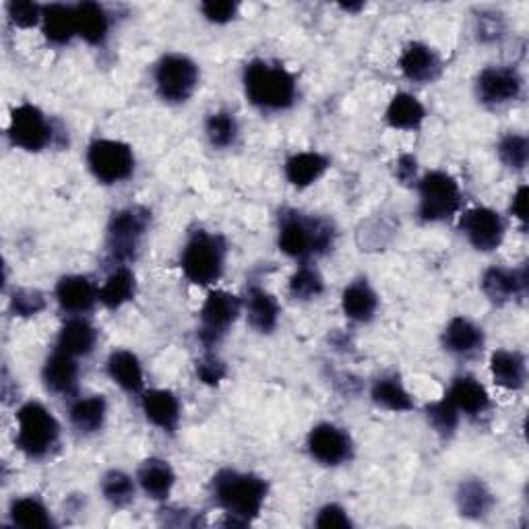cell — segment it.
<instances>
[{
  "instance_id": "obj_29",
  "label": "cell",
  "mask_w": 529,
  "mask_h": 529,
  "mask_svg": "<svg viewBox=\"0 0 529 529\" xmlns=\"http://www.w3.org/2000/svg\"><path fill=\"white\" fill-rule=\"evenodd\" d=\"M77 36L91 46H100L108 38L110 17L106 9L98 3H79L75 5Z\"/></svg>"
},
{
  "instance_id": "obj_44",
  "label": "cell",
  "mask_w": 529,
  "mask_h": 529,
  "mask_svg": "<svg viewBox=\"0 0 529 529\" xmlns=\"http://www.w3.org/2000/svg\"><path fill=\"white\" fill-rule=\"evenodd\" d=\"M228 375V368L224 364V360L217 358L215 354H205L197 360V377L205 383V385H220Z\"/></svg>"
},
{
  "instance_id": "obj_46",
  "label": "cell",
  "mask_w": 529,
  "mask_h": 529,
  "mask_svg": "<svg viewBox=\"0 0 529 529\" xmlns=\"http://www.w3.org/2000/svg\"><path fill=\"white\" fill-rule=\"evenodd\" d=\"M201 13L207 17L211 23H228L236 17L238 5L230 3V0H207L201 5Z\"/></svg>"
},
{
  "instance_id": "obj_48",
  "label": "cell",
  "mask_w": 529,
  "mask_h": 529,
  "mask_svg": "<svg viewBox=\"0 0 529 529\" xmlns=\"http://www.w3.org/2000/svg\"><path fill=\"white\" fill-rule=\"evenodd\" d=\"M503 34V21L499 17H480L478 19V36L480 40H496Z\"/></svg>"
},
{
  "instance_id": "obj_8",
  "label": "cell",
  "mask_w": 529,
  "mask_h": 529,
  "mask_svg": "<svg viewBox=\"0 0 529 529\" xmlns=\"http://www.w3.org/2000/svg\"><path fill=\"white\" fill-rule=\"evenodd\" d=\"M199 85V67L184 54H166L155 67V87L170 104L189 100Z\"/></svg>"
},
{
  "instance_id": "obj_24",
  "label": "cell",
  "mask_w": 529,
  "mask_h": 529,
  "mask_svg": "<svg viewBox=\"0 0 529 529\" xmlns=\"http://www.w3.org/2000/svg\"><path fill=\"white\" fill-rule=\"evenodd\" d=\"M96 341H98L96 327H93L87 319L73 317L60 327L56 350H62L75 358H81L93 352V348H96Z\"/></svg>"
},
{
  "instance_id": "obj_4",
  "label": "cell",
  "mask_w": 529,
  "mask_h": 529,
  "mask_svg": "<svg viewBox=\"0 0 529 529\" xmlns=\"http://www.w3.org/2000/svg\"><path fill=\"white\" fill-rule=\"evenodd\" d=\"M226 240L205 230L195 232L182 248L180 267L184 277L195 286H211L224 273Z\"/></svg>"
},
{
  "instance_id": "obj_36",
  "label": "cell",
  "mask_w": 529,
  "mask_h": 529,
  "mask_svg": "<svg viewBox=\"0 0 529 529\" xmlns=\"http://www.w3.org/2000/svg\"><path fill=\"white\" fill-rule=\"evenodd\" d=\"M11 519L15 525L25 529H48L54 525L46 505L36 496H23V499L13 501Z\"/></svg>"
},
{
  "instance_id": "obj_38",
  "label": "cell",
  "mask_w": 529,
  "mask_h": 529,
  "mask_svg": "<svg viewBox=\"0 0 529 529\" xmlns=\"http://www.w3.org/2000/svg\"><path fill=\"white\" fill-rule=\"evenodd\" d=\"M135 480L120 470H112L102 478L104 499L114 507H127L135 499Z\"/></svg>"
},
{
  "instance_id": "obj_12",
  "label": "cell",
  "mask_w": 529,
  "mask_h": 529,
  "mask_svg": "<svg viewBox=\"0 0 529 529\" xmlns=\"http://www.w3.org/2000/svg\"><path fill=\"white\" fill-rule=\"evenodd\" d=\"M461 232L480 253H492L503 244L505 222L494 209L474 207L461 215Z\"/></svg>"
},
{
  "instance_id": "obj_34",
  "label": "cell",
  "mask_w": 529,
  "mask_h": 529,
  "mask_svg": "<svg viewBox=\"0 0 529 529\" xmlns=\"http://www.w3.org/2000/svg\"><path fill=\"white\" fill-rule=\"evenodd\" d=\"M372 401L389 412H410L414 410V397L401 385L397 377H383L372 385Z\"/></svg>"
},
{
  "instance_id": "obj_14",
  "label": "cell",
  "mask_w": 529,
  "mask_h": 529,
  "mask_svg": "<svg viewBox=\"0 0 529 529\" xmlns=\"http://www.w3.org/2000/svg\"><path fill=\"white\" fill-rule=\"evenodd\" d=\"M523 79L513 67H488L478 77V98L486 106H503L521 96Z\"/></svg>"
},
{
  "instance_id": "obj_26",
  "label": "cell",
  "mask_w": 529,
  "mask_h": 529,
  "mask_svg": "<svg viewBox=\"0 0 529 529\" xmlns=\"http://www.w3.org/2000/svg\"><path fill=\"white\" fill-rule=\"evenodd\" d=\"M248 323L259 333H271L279 321V302L261 286H251L246 292Z\"/></svg>"
},
{
  "instance_id": "obj_3",
  "label": "cell",
  "mask_w": 529,
  "mask_h": 529,
  "mask_svg": "<svg viewBox=\"0 0 529 529\" xmlns=\"http://www.w3.org/2000/svg\"><path fill=\"white\" fill-rule=\"evenodd\" d=\"M244 91L253 106L261 110H286L296 102V77L282 65L253 60L244 69Z\"/></svg>"
},
{
  "instance_id": "obj_7",
  "label": "cell",
  "mask_w": 529,
  "mask_h": 529,
  "mask_svg": "<svg viewBox=\"0 0 529 529\" xmlns=\"http://www.w3.org/2000/svg\"><path fill=\"white\" fill-rule=\"evenodd\" d=\"M151 213L143 207H127L112 215L108 224L106 248L114 261H131L135 259L141 238L149 228Z\"/></svg>"
},
{
  "instance_id": "obj_28",
  "label": "cell",
  "mask_w": 529,
  "mask_h": 529,
  "mask_svg": "<svg viewBox=\"0 0 529 529\" xmlns=\"http://www.w3.org/2000/svg\"><path fill=\"white\" fill-rule=\"evenodd\" d=\"M341 308L348 319L358 321V323H368L375 317L379 308V298L377 292L368 286L366 279H358L352 282L344 294H341Z\"/></svg>"
},
{
  "instance_id": "obj_25",
  "label": "cell",
  "mask_w": 529,
  "mask_h": 529,
  "mask_svg": "<svg viewBox=\"0 0 529 529\" xmlns=\"http://www.w3.org/2000/svg\"><path fill=\"white\" fill-rule=\"evenodd\" d=\"M490 375L492 381L507 389V391H517L525 385L527 377V366L525 358L519 352L511 350H496L490 356Z\"/></svg>"
},
{
  "instance_id": "obj_5",
  "label": "cell",
  "mask_w": 529,
  "mask_h": 529,
  "mask_svg": "<svg viewBox=\"0 0 529 529\" xmlns=\"http://www.w3.org/2000/svg\"><path fill=\"white\" fill-rule=\"evenodd\" d=\"M17 447L27 457L48 455L60 439V424L40 401H27L17 410Z\"/></svg>"
},
{
  "instance_id": "obj_18",
  "label": "cell",
  "mask_w": 529,
  "mask_h": 529,
  "mask_svg": "<svg viewBox=\"0 0 529 529\" xmlns=\"http://www.w3.org/2000/svg\"><path fill=\"white\" fill-rule=\"evenodd\" d=\"M42 381L46 389L56 395H73L79 381L77 358L62 350H54L42 368Z\"/></svg>"
},
{
  "instance_id": "obj_42",
  "label": "cell",
  "mask_w": 529,
  "mask_h": 529,
  "mask_svg": "<svg viewBox=\"0 0 529 529\" xmlns=\"http://www.w3.org/2000/svg\"><path fill=\"white\" fill-rule=\"evenodd\" d=\"M42 13L44 7L38 3H31V0H13V3L7 5V15L11 23L21 29H29L42 23Z\"/></svg>"
},
{
  "instance_id": "obj_10",
  "label": "cell",
  "mask_w": 529,
  "mask_h": 529,
  "mask_svg": "<svg viewBox=\"0 0 529 529\" xmlns=\"http://www.w3.org/2000/svg\"><path fill=\"white\" fill-rule=\"evenodd\" d=\"M7 135L15 147L25 151H42L52 143V124L34 104H21L11 112Z\"/></svg>"
},
{
  "instance_id": "obj_39",
  "label": "cell",
  "mask_w": 529,
  "mask_h": 529,
  "mask_svg": "<svg viewBox=\"0 0 529 529\" xmlns=\"http://www.w3.org/2000/svg\"><path fill=\"white\" fill-rule=\"evenodd\" d=\"M205 133L213 147H230L238 137V122L230 112H215L205 122Z\"/></svg>"
},
{
  "instance_id": "obj_41",
  "label": "cell",
  "mask_w": 529,
  "mask_h": 529,
  "mask_svg": "<svg viewBox=\"0 0 529 529\" xmlns=\"http://www.w3.org/2000/svg\"><path fill=\"white\" fill-rule=\"evenodd\" d=\"M499 158L511 170H523L529 160V143L523 135H507L499 143Z\"/></svg>"
},
{
  "instance_id": "obj_35",
  "label": "cell",
  "mask_w": 529,
  "mask_h": 529,
  "mask_svg": "<svg viewBox=\"0 0 529 529\" xmlns=\"http://www.w3.org/2000/svg\"><path fill=\"white\" fill-rule=\"evenodd\" d=\"M457 505L463 517L470 519H480L484 517L492 505H494V496L488 490V486L480 480H468L459 486L457 492Z\"/></svg>"
},
{
  "instance_id": "obj_1",
  "label": "cell",
  "mask_w": 529,
  "mask_h": 529,
  "mask_svg": "<svg viewBox=\"0 0 529 529\" xmlns=\"http://www.w3.org/2000/svg\"><path fill=\"white\" fill-rule=\"evenodd\" d=\"M213 496L232 525H246L257 519L267 499V482L255 474L224 470L211 482Z\"/></svg>"
},
{
  "instance_id": "obj_20",
  "label": "cell",
  "mask_w": 529,
  "mask_h": 529,
  "mask_svg": "<svg viewBox=\"0 0 529 529\" xmlns=\"http://www.w3.org/2000/svg\"><path fill=\"white\" fill-rule=\"evenodd\" d=\"M445 397L453 403L459 414L465 416H480L490 408L488 391L474 377L455 379Z\"/></svg>"
},
{
  "instance_id": "obj_2",
  "label": "cell",
  "mask_w": 529,
  "mask_h": 529,
  "mask_svg": "<svg viewBox=\"0 0 529 529\" xmlns=\"http://www.w3.org/2000/svg\"><path fill=\"white\" fill-rule=\"evenodd\" d=\"M333 240L335 230L323 217L300 211H284L279 217V251L292 259L306 261L323 255L333 246Z\"/></svg>"
},
{
  "instance_id": "obj_49",
  "label": "cell",
  "mask_w": 529,
  "mask_h": 529,
  "mask_svg": "<svg viewBox=\"0 0 529 529\" xmlns=\"http://www.w3.org/2000/svg\"><path fill=\"white\" fill-rule=\"evenodd\" d=\"M511 213L517 217L521 224L527 222V186H519V191L513 195L511 201Z\"/></svg>"
},
{
  "instance_id": "obj_23",
  "label": "cell",
  "mask_w": 529,
  "mask_h": 529,
  "mask_svg": "<svg viewBox=\"0 0 529 529\" xmlns=\"http://www.w3.org/2000/svg\"><path fill=\"white\" fill-rule=\"evenodd\" d=\"M42 31L50 44L65 46L77 36L75 5H44L42 13Z\"/></svg>"
},
{
  "instance_id": "obj_6",
  "label": "cell",
  "mask_w": 529,
  "mask_h": 529,
  "mask_svg": "<svg viewBox=\"0 0 529 529\" xmlns=\"http://www.w3.org/2000/svg\"><path fill=\"white\" fill-rule=\"evenodd\" d=\"M420 193V217L424 222H445L461 207L459 182L441 170L428 172L418 182Z\"/></svg>"
},
{
  "instance_id": "obj_15",
  "label": "cell",
  "mask_w": 529,
  "mask_h": 529,
  "mask_svg": "<svg viewBox=\"0 0 529 529\" xmlns=\"http://www.w3.org/2000/svg\"><path fill=\"white\" fill-rule=\"evenodd\" d=\"M527 290V267L505 269L492 267L482 277V292L494 304H507Z\"/></svg>"
},
{
  "instance_id": "obj_9",
  "label": "cell",
  "mask_w": 529,
  "mask_h": 529,
  "mask_svg": "<svg viewBox=\"0 0 529 529\" xmlns=\"http://www.w3.org/2000/svg\"><path fill=\"white\" fill-rule=\"evenodd\" d=\"M87 166L102 184H116L133 174L135 153L122 141L96 139L87 147Z\"/></svg>"
},
{
  "instance_id": "obj_16",
  "label": "cell",
  "mask_w": 529,
  "mask_h": 529,
  "mask_svg": "<svg viewBox=\"0 0 529 529\" xmlns=\"http://www.w3.org/2000/svg\"><path fill=\"white\" fill-rule=\"evenodd\" d=\"M98 288L93 286L87 277L83 275H67L62 277L56 284L54 296L58 306L69 315H83L89 313L100 298H98Z\"/></svg>"
},
{
  "instance_id": "obj_19",
  "label": "cell",
  "mask_w": 529,
  "mask_h": 529,
  "mask_svg": "<svg viewBox=\"0 0 529 529\" xmlns=\"http://www.w3.org/2000/svg\"><path fill=\"white\" fill-rule=\"evenodd\" d=\"M145 418L164 432H174L180 424V401L168 389H149L141 397Z\"/></svg>"
},
{
  "instance_id": "obj_33",
  "label": "cell",
  "mask_w": 529,
  "mask_h": 529,
  "mask_svg": "<svg viewBox=\"0 0 529 529\" xmlns=\"http://www.w3.org/2000/svg\"><path fill=\"white\" fill-rule=\"evenodd\" d=\"M106 414H108V403L102 395L81 397L69 410L71 424L83 434L98 432L106 422Z\"/></svg>"
},
{
  "instance_id": "obj_31",
  "label": "cell",
  "mask_w": 529,
  "mask_h": 529,
  "mask_svg": "<svg viewBox=\"0 0 529 529\" xmlns=\"http://www.w3.org/2000/svg\"><path fill=\"white\" fill-rule=\"evenodd\" d=\"M424 118H426V108L420 104L418 98L412 96V93H397V96L389 102L385 112L387 124L397 131L420 129Z\"/></svg>"
},
{
  "instance_id": "obj_32",
  "label": "cell",
  "mask_w": 529,
  "mask_h": 529,
  "mask_svg": "<svg viewBox=\"0 0 529 529\" xmlns=\"http://www.w3.org/2000/svg\"><path fill=\"white\" fill-rule=\"evenodd\" d=\"M135 292H137L135 273L129 267L120 265L106 277L104 286L98 292V298L106 308L114 310L131 302L135 298Z\"/></svg>"
},
{
  "instance_id": "obj_40",
  "label": "cell",
  "mask_w": 529,
  "mask_h": 529,
  "mask_svg": "<svg viewBox=\"0 0 529 529\" xmlns=\"http://www.w3.org/2000/svg\"><path fill=\"white\" fill-rule=\"evenodd\" d=\"M426 418L430 426L439 434H443V437H451L459 424V412L447 397L430 403V406L426 408Z\"/></svg>"
},
{
  "instance_id": "obj_11",
  "label": "cell",
  "mask_w": 529,
  "mask_h": 529,
  "mask_svg": "<svg viewBox=\"0 0 529 529\" xmlns=\"http://www.w3.org/2000/svg\"><path fill=\"white\" fill-rule=\"evenodd\" d=\"M240 310L242 302L234 294L224 290L209 292L201 308V339L205 341L207 348L217 344L222 335H226V331L238 319Z\"/></svg>"
},
{
  "instance_id": "obj_17",
  "label": "cell",
  "mask_w": 529,
  "mask_h": 529,
  "mask_svg": "<svg viewBox=\"0 0 529 529\" xmlns=\"http://www.w3.org/2000/svg\"><path fill=\"white\" fill-rule=\"evenodd\" d=\"M399 69L410 81L416 83H430L439 79L443 71V62L439 54L434 52L430 46L422 42H414L406 46V50L399 56Z\"/></svg>"
},
{
  "instance_id": "obj_50",
  "label": "cell",
  "mask_w": 529,
  "mask_h": 529,
  "mask_svg": "<svg viewBox=\"0 0 529 529\" xmlns=\"http://www.w3.org/2000/svg\"><path fill=\"white\" fill-rule=\"evenodd\" d=\"M364 5L362 3H358V5H341V9H344V11H348V13H354V11H360Z\"/></svg>"
},
{
  "instance_id": "obj_21",
  "label": "cell",
  "mask_w": 529,
  "mask_h": 529,
  "mask_svg": "<svg viewBox=\"0 0 529 529\" xmlns=\"http://www.w3.org/2000/svg\"><path fill=\"white\" fill-rule=\"evenodd\" d=\"M137 482L149 499L166 501L176 484V474L168 461L153 457L141 463V468L137 472Z\"/></svg>"
},
{
  "instance_id": "obj_13",
  "label": "cell",
  "mask_w": 529,
  "mask_h": 529,
  "mask_svg": "<svg viewBox=\"0 0 529 529\" xmlns=\"http://www.w3.org/2000/svg\"><path fill=\"white\" fill-rule=\"evenodd\" d=\"M308 453L323 465H339L352 457L350 434L335 424H319L308 434Z\"/></svg>"
},
{
  "instance_id": "obj_47",
  "label": "cell",
  "mask_w": 529,
  "mask_h": 529,
  "mask_svg": "<svg viewBox=\"0 0 529 529\" xmlns=\"http://www.w3.org/2000/svg\"><path fill=\"white\" fill-rule=\"evenodd\" d=\"M416 174H418V162L414 155H401V158L395 162V176L401 184H412L416 182Z\"/></svg>"
},
{
  "instance_id": "obj_43",
  "label": "cell",
  "mask_w": 529,
  "mask_h": 529,
  "mask_svg": "<svg viewBox=\"0 0 529 529\" xmlns=\"http://www.w3.org/2000/svg\"><path fill=\"white\" fill-rule=\"evenodd\" d=\"M46 306V298L40 290L21 288L11 298V310L17 317H36Z\"/></svg>"
},
{
  "instance_id": "obj_22",
  "label": "cell",
  "mask_w": 529,
  "mask_h": 529,
  "mask_svg": "<svg viewBox=\"0 0 529 529\" xmlns=\"http://www.w3.org/2000/svg\"><path fill=\"white\" fill-rule=\"evenodd\" d=\"M443 346L457 356H472L484 346V331L465 317H455L443 331Z\"/></svg>"
},
{
  "instance_id": "obj_30",
  "label": "cell",
  "mask_w": 529,
  "mask_h": 529,
  "mask_svg": "<svg viewBox=\"0 0 529 529\" xmlns=\"http://www.w3.org/2000/svg\"><path fill=\"white\" fill-rule=\"evenodd\" d=\"M108 375L122 391L139 393L143 389V366L129 350H114L110 354Z\"/></svg>"
},
{
  "instance_id": "obj_37",
  "label": "cell",
  "mask_w": 529,
  "mask_h": 529,
  "mask_svg": "<svg viewBox=\"0 0 529 529\" xmlns=\"http://www.w3.org/2000/svg\"><path fill=\"white\" fill-rule=\"evenodd\" d=\"M325 282L317 267L310 263H302L296 273L290 277V294L296 300H315L323 294Z\"/></svg>"
},
{
  "instance_id": "obj_27",
  "label": "cell",
  "mask_w": 529,
  "mask_h": 529,
  "mask_svg": "<svg viewBox=\"0 0 529 529\" xmlns=\"http://www.w3.org/2000/svg\"><path fill=\"white\" fill-rule=\"evenodd\" d=\"M329 168V160L319 151H300L294 153L286 162V178L296 189H306L315 184Z\"/></svg>"
},
{
  "instance_id": "obj_45",
  "label": "cell",
  "mask_w": 529,
  "mask_h": 529,
  "mask_svg": "<svg viewBox=\"0 0 529 529\" xmlns=\"http://www.w3.org/2000/svg\"><path fill=\"white\" fill-rule=\"evenodd\" d=\"M315 525L321 527V529H350L352 527V519H350V515L346 513L344 507L331 503V505H325L319 511Z\"/></svg>"
}]
</instances>
